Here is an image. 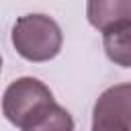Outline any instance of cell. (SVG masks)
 Masks as SVG:
<instances>
[{
	"instance_id": "cell-1",
	"label": "cell",
	"mask_w": 131,
	"mask_h": 131,
	"mask_svg": "<svg viewBox=\"0 0 131 131\" xmlns=\"http://www.w3.org/2000/svg\"><path fill=\"white\" fill-rule=\"evenodd\" d=\"M4 117L23 131H63L74 129V121L61 108L51 90L37 78L25 76L8 84L2 96Z\"/></svg>"
},
{
	"instance_id": "cell-2",
	"label": "cell",
	"mask_w": 131,
	"mask_h": 131,
	"mask_svg": "<svg viewBox=\"0 0 131 131\" xmlns=\"http://www.w3.org/2000/svg\"><path fill=\"white\" fill-rule=\"evenodd\" d=\"M63 35L47 14H25L12 27V45L29 61H49L61 51Z\"/></svg>"
},
{
	"instance_id": "cell-3",
	"label": "cell",
	"mask_w": 131,
	"mask_h": 131,
	"mask_svg": "<svg viewBox=\"0 0 131 131\" xmlns=\"http://www.w3.org/2000/svg\"><path fill=\"white\" fill-rule=\"evenodd\" d=\"M94 131H131V84L106 88L92 108Z\"/></svg>"
},
{
	"instance_id": "cell-4",
	"label": "cell",
	"mask_w": 131,
	"mask_h": 131,
	"mask_svg": "<svg viewBox=\"0 0 131 131\" xmlns=\"http://www.w3.org/2000/svg\"><path fill=\"white\" fill-rule=\"evenodd\" d=\"M86 16L100 33L131 25V0H88Z\"/></svg>"
},
{
	"instance_id": "cell-5",
	"label": "cell",
	"mask_w": 131,
	"mask_h": 131,
	"mask_svg": "<svg viewBox=\"0 0 131 131\" xmlns=\"http://www.w3.org/2000/svg\"><path fill=\"white\" fill-rule=\"evenodd\" d=\"M108 59L121 68H131V25L106 31L102 37Z\"/></svg>"
}]
</instances>
